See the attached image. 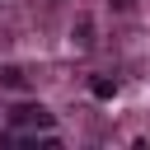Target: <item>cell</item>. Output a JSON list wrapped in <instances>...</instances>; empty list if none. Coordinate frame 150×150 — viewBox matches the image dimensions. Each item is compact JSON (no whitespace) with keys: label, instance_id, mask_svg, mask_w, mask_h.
<instances>
[{"label":"cell","instance_id":"1","mask_svg":"<svg viewBox=\"0 0 150 150\" xmlns=\"http://www.w3.org/2000/svg\"><path fill=\"white\" fill-rule=\"evenodd\" d=\"M9 122L14 127H52V112H42V108H14Z\"/></svg>","mask_w":150,"mask_h":150},{"label":"cell","instance_id":"3","mask_svg":"<svg viewBox=\"0 0 150 150\" xmlns=\"http://www.w3.org/2000/svg\"><path fill=\"white\" fill-rule=\"evenodd\" d=\"M94 94H98V98H112V94H117V80H94Z\"/></svg>","mask_w":150,"mask_h":150},{"label":"cell","instance_id":"2","mask_svg":"<svg viewBox=\"0 0 150 150\" xmlns=\"http://www.w3.org/2000/svg\"><path fill=\"white\" fill-rule=\"evenodd\" d=\"M0 80H5L9 89H23V70H14V66H9V70H0Z\"/></svg>","mask_w":150,"mask_h":150}]
</instances>
